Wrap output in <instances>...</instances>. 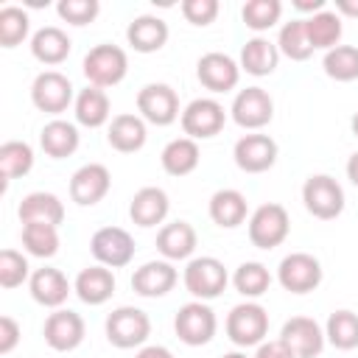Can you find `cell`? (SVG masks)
<instances>
[{
  "instance_id": "cell-1",
  "label": "cell",
  "mask_w": 358,
  "mask_h": 358,
  "mask_svg": "<svg viewBox=\"0 0 358 358\" xmlns=\"http://www.w3.org/2000/svg\"><path fill=\"white\" fill-rule=\"evenodd\" d=\"M227 338L235 347H257L268 333V313L257 302H241L227 313Z\"/></svg>"
},
{
  "instance_id": "cell-2",
  "label": "cell",
  "mask_w": 358,
  "mask_h": 358,
  "mask_svg": "<svg viewBox=\"0 0 358 358\" xmlns=\"http://www.w3.org/2000/svg\"><path fill=\"white\" fill-rule=\"evenodd\" d=\"M151 336V319L145 310L131 308V305H120L106 316V338L112 347L117 350H131V347H143L145 338Z\"/></svg>"
},
{
  "instance_id": "cell-3",
  "label": "cell",
  "mask_w": 358,
  "mask_h": 358,
  "mask_svg": "<svg viewBox=\"0 0 358 358\" xmlns=\"http://www.w3.org/2000/svg\"><path fill=\"white\" fill-rule=\"evenodd\" d=\"M84 76L92 87H115L126 78L129 73V56L123 48L117 45H95L87 56H84Z\"/></svg>"
},
{
  "instance_id": "cell-4",
  "label": "cell",
  "mask_w": 358,
  "mask_h": 358,
  "mask_svg": "<svg viewBox=\"0 0 358 358\" xmlns=\"http://www.w3.org/2000/svg\"><path fill=\"white\" fill-rule=\"evenodd\" d=\"M302 201L313 218L333 221L344 210V187L327 173H313L302 185Z\"/></svg>"
},
{
  "instance_id": "cell-5",
  "label": "cell",
  "mask_w": 358,
  "mask_h": 358,
  "mask_svg": "<svg viewBox=\"0 0 358 358\" xmlns=\"http://www.w3.org/2000/svg\"><path fill=\"white\" fill-rule=\"evenodd\" d=\"M182 282H185L187 294H193L196 299L207 302V299L221 296V291H224L227 282H229V274H227V268H224V263H221L218 257L201 255V257H193V260L185 266Z\"/></svg>"
},
{
  "instance_id": "cell-6",
  "label": "cell",
  "mask_w": 358,
  "mask_h": 358,
  "mask_svg": "<svg viewBox=\"0 0 358 358\" xmlns=\"http://www.w3.org/2000/svg\"><path fill=\"white\" fill-rule=\"evenodd\" d=\"M215 313L207 302L201 299H193V302H185L173 319V330L179 336L182 344L187 347H201V344H210L213 336H215Z\"/></svg>"
},
{
  "instance_id": "cell-7",
  "label": "cell",
  "mask_w": 358,
  "mask_h": 358,
  "mask_svg": "<svg viewBox=\"0 0 358 358\" xmlns=\"http://www.w3.org/2000/svg\"><path fill=\"white\" fill-rule=\"evenodd\" d=\"M291 229V218L288 210L282 204H260L252 215H249V241L257 249H274L288 238Z\"/></svg>"
},
{
  "instance_id": "cell-8",
  "label": "cell",
  "mask_w": 358,
  "mask_h": 358,
  "mask_svg": "<svg viewBox=\"0 0 358 358\" xmlns=\"http://www.w3.org/2000/svg\"><path fill=\"white\" fill-rule=\"evenodd\" d=\"M179 123H182V131L190 140H207V137H215L224 129L227 112L215 98H196L182 109Z\"/></svg>"
},
{
  "instance_id": "cell-9",
  "label": "cell",
  "mask_w": 358,
  "mask_h": 358,
  "mask_svg": "<svg viewBox=\"0 0 358 358\" xmlns=\"http://www.w3.org/2000/svg\"><path fill=\"white\" fill-rule=\"evenodd\" d=\"M31 101L39 112L48 115H62L70 103H76L73 98V84L64 73L59 70H42L34 84H31Z\"/></svg>"
},
{
  "instance_id": "cell-10",
  "label": "cell",
  "mask_w": 358,
  "mask_h": 358,
  "mask_svg": "<svg viewBox=\"0 0 358 358\" xmlns=\"http://www.w3.org/2000/svg\"><path fill=\"white\" fill-rule=\"evenodd\" d=\"M277 280L291 294H308L316 291L322 282V263L308 252H291L280 260Z\"/></svg>"
},
{
  "instance_id": "cell-11",
  "label": "cell",
  "mask_w": 358,
  "mask_h": 358,
  "mask_svg": "<svg viewBox=\"0 0 358 358\" xmlns=\"http://www.w3.org/2000/svg\"><path fill=\"white\" fill-rule=\"evenodd\" d=\"M137 112L145 123L171 126L179 117V95L168 84H145L137 92Z\"/></svg>"
},
{
  "instance_id": "cell-12",
  "label": "cell",
  "mask_w": 358,
  "mask_h": 358,
  "mask_svg": "<svg viewBox=\"0 0 358 358\" xmlns=\"http://www.w3.org/2000/svg\"><path fill=\"white\" fill-rule=\"evenodd\" d=\"M90 249L101 266L120 268V266H129L134 257V238L123 227H101L90 238Z\"/></svg>"
},
{
  "instance_id": "cell-13",
  "label": "cell",
  "mask_w": 358,
  "mask_h": 358,
  "mask_svg": "<svg viewBox=\"0 0 358 358\" xmlns=\"http://www.w3.org/2000/svg\"><path fill=\"white\" fill-rule=\"evenodd\" d=\"M196 76H199L204 90H210V92H229V90L238 87L241 64L232 56L221 53V50H210V53H204L199 59Z\"/></svg>"
},
{
  "instance_id": "cell-14",
  "label": "cell",
  "mask_w": 358,
  "mask_h": 358,
  "mask_svg": "<svg viewBox=\"0 0 358 358\" xmlns=\"http://www.w3.org/2000/svg\"><path fill=\"white\" fill-rule=\"evenodd\" d=\"M229 112L241 129H263L274 117V101L263 87H246L235 95Z\"/></svg>"
},
{
  "instance_id": "cell-15",
  "label": "cell",
  "mask_w": 358,
  "mask_h": 358,
  "mask_svg": "<svg viewBox=\"0 0 358 358\" xmlns=\"http://www.w3.org/2000/svg\"><path fill=\"white\" fill-rule=\"evenodd\" d=\"M84 319L76 313V310H64V308H56L48 319H45V327H42V336H45V344L56 352H70L76 350L81 341H84Z\"/></svg>"
},
{
  "instance_id": "cell-16",
  "label": "cell",
  "mask_w": 358,
  "mask_h": 358,
  "mask_svg": "<svg viewBox=\"0 0 358 358\" xmlns=\"http://www.w3.org/2000/svg\"><path fill=\"white\" fill-rule=\"evenodd\" d=\"M280 338L288 344V350L296 355V358H316L322 350H324V330L319 327L316 319L310 316H291L282 330H280Z\"/></svg>"
},
{
  "instance_id": "cell-17",
  "label": "cell",
  "mask_w": 358,
  "mask_h": 358,
  "mask_svg": "<svg viewBox=\"0 0 358 358\" xmlns=\"http://www.w3.org/2000/svg\"><path fill=\"white\" fill-rule=\"evenodd\" d=\"M109 187H112V176L109 168L101 162H87L70 176V199L81 207L98 204L109 193Z\"/></svg>"
},
{
  "instance_id": "cell-18",
  "label": "cell",
  "mask_w": 358,
  "mask_h": 358,
  "mask_svg": "<svg viewBox=\"0 0 358 358\" xmlns=\"http://www.w3.org/2000/svg\"><path fill=\"white\" fill-rule=\"evenodd\" d=\"M232 157L243 173H263L277 162V143L268 134H243L235 143Z\"/></svg>"
},
{
  "instance_id": "cell-19",
  "label": "cell",
  "mask_w": 358,
  "mask_h": 358,
  "mask_svg": "<svg viewBox=\"0 0 358 358\" xmlns=\"http://www.w3.org/2000/svg\"><path fill=\"white\" fill-rule=\"evenodd\" d=\"M176 280H179V274L171 260H148L131 274V288H134V294H140L145 299H157V296H165L168 291H173Z\"/></svg>"
},
{
  "instance_id": "cell-20",
  "label": "cell",
  "mask_w": 358,
  "mask_h": 358,
  "mask_svg": "<svg viewBox=\"0 0 358 358\" xmlns=\"http://www.w3.org/2000/svg\"><path fill=\"white\" fill-rule=\"evenodd\" d=\"M17 215L22 224H50V227H59L64 221V204L56 193H48V190H34L28 196H22L20 207H17Z\"/></svg>"
},
{
  "instance_id": "cell-21",
  "label": "cell",
  "mask_w": 358,
  "mask_h": 358,
  "mask_svg": "<svg viewBox=\"0 0 358 358\" xmlns=\"http://www.w3.org/2000/svg\"><path fill=\"white\" fill-rule=\"evenodd\" d=\"M145 137H148V129H145V120L140 115H131V112H123V115H115L109 120V129H106V140L115 151L120 154H134L145 145Z\"/></svg>"
},
{
  "instance_id": "cell-22",
  "label": "cell",
  "mask_w": 358,
  "mask_h": 358,
  "mask_svg": "<svg viewBox=\"0 0 358 358\" xmlns=\"http://www.w3.org/2000/svg\"><path fill=\"white\" fill-rule=\"evenodd\" d=\"M168 22L162 17L154 14H140L129 22L126 28V42L137 50V53H157L165 42H168Z\"/></svg>"
},
{
  "instance_id": "cell-23",
  "label": "cell",
  "mask_w": 358,
  "mask_h": 358,
  "mask_svg": "<svg viewBox=\"0 0 358 358\" xmlns=\"http://www.w3.org/2000/svg\"><path fill=\"white\" fill-rule=\"evenodd\" d=\"M171 210V201H168V193L162 187H140L134 196H131V204H129V215L137 227H157L165 221Z\"/></svg>"
},
{
  "instance_id": "cell-24",
  "label": "cell",
  "mask_w": 358,
  "mask_h": 358,
  "mask_svg": "<svg viewBox=\"0 0 358 358\" xmlns=\"http://www.w3.org/2000/svg\"><path fill=\"white\" fill-rule=\"evenodd\" d=\"M73 291L84 305H103L115 294V274H112V268H106L101 263L87 266V268L78 271V277L73 282Z\"/></svg>"
},
{
  "instance_id": "cell-25",
  "label": "cell",
  "mask_w": 358,
  "mask_h": 358,
  "mask_svg": "<svg viewBox=\"0 0 358 358\" xmlns=\"http://www.w3.org/2000/svg\"><path fill=\"white\" fill-rule=\"evenodd\" d=\"M28 291H31L34 302H39L45 308H59V305H64V299L70 294V280L59 268L45 266V268H36L31 274Z\"/></svg>"
},
{
  "instance_id": "cell-26",
  "label": "cell",
  "mask_w": 358,
  "mask_h": 358,
  "mask_svg": "<svg viewBox=\"0 0 358 358\" xmlns=\"http://www.w3.org/2000/svg\"><path fill=\"white\" fill-rule=\"evenodd\" d=\"M196 229L187 221H171L157 232V252L165 260H187L196 252Z\"/></svg>"
},
{
  "instance_id": "cell-27",
  "label": "cell",
  "mask_w": 358,
  "mask_h": 358,
  "mask_svg": "<svg viewBox=\"0 0 358 358\" xmlns=\"http://www.w3.org/2000/svg\"><path fill=\"white\" fill-rule=\"evenodd\" d=\"M246 213H249V204H246V196L235 187H221L210 196V218L213 224H218L221 229H235L246 221Z\"/></svg>"
},
{
  "instance_id": "cell-28",
  "label": "cell",
  "mask_w": 358,
  "mask_h": 358,
  "mask_svg": "<svg viewBox=\"0 0 358 358\" xmlns=\"http://www.w3.org/2000/svg\"><path fill=\"white\" fill-rule=\"evenodd\" d=\"M78 143H81V137H78L76 123L62 120V117L45 123L42 131H39V145H42V151H45L48 157H53V159L70 157V154L78 148Z\"/></svg>"
},
{
  "instance_id": "cell-29",
  "label": "cell",
  "mask_w": 358,
  "mask_h": 358,
  "mask_svg": "<svg viewBox=\"0 0 358 358\" xmlns=\"http://www.w3.org/2000/svg\"><path fill=\"white\" fill-rule=\"evenodd\" d=\"M280 62V50L277 42L266 39V36H252L243 48H241V70H246L249 76H271L277 70Z\"/></svg>"
},
{
  "instance_id": "cell-30",
  "label": "cell",
  "mask_w": 358,
  "mask_h": 358,
  "mask_svg": "<svg viewBox=\"0 0 358 358\" xmlns=\"http://www.w3.org/2000/svg\"><path fill=\"white\" fill-rule=\"evenodd\" d=\"M70 36L56 25H45L31 36V53L42 64H62L70 56Z\"/></svg>"
},
{
  "instance_id": "cell-31",
  "label": "cell",
  "mask_w": 358,
  "mask_h": 358,
  "mask_svg": "<svg viewBox=\"0 0 358 358\" xmlns=\"http://www.w3.org/2000/svg\"><path fill=\"white\" fill-rule=\"evenodd\" d=\"M199 143L190 140V137H176L171 140L162 154H159V162H162V171L171 173V176H187L199 168Z\"/></svg>"
},
{
  "instance_id": "cell-32",
  "label": "cell",
  "mask_w": 358,
  "mask_h": 358,
  "mask_svg": "<svg viewBox=\"0 0 358 358\" xmlns=\"http://www.w3.org/2000/svg\"><path fill=\"white\" fill-rule=\"evenodd\" d=\"M73 112H76V120L87 129H98L109 120V95L101 90V87H87L76 95V103H73Z\"/></svg>"
},
{
  "instance_id": "cell-33",
  "label": "cell",
  "mask_w": 358,
  "mask_h": 358,
  "mask_svg": "<svg viewBox=\"0 0 358 358\" xmlns=\"http://www.w3.org/2000/svg\"><path fill=\"white\" fill-rule=\"evenodd\" d=\"M305 31H308V39H310L313 50L316 48L319 50H330L341 39V17H338V11H327L324 8V11H319V14L305 20Z\"/></svg>"
},
{
  "instance_id": "cell-34",
  "label": "cell",
  "mask_w": 358,
  "mask_h": 358,
  "mask_svg": "<svg viewBox=\"0 0 358 358\" xmlns=\"http://www.w3.org/2000/svg\"><path fill=\"white\" fill-rule=\"evenodd\" d=\"M34 168V148L25 140H6L0 145V176L3 182L20 179Z\"/></svg>"
},
{
  "instance_id": "cell-35",
  "label": "cell",
  "mask_w": 358,
  "mask_h": 358,
  "mask_svg": "<svg viewBox=\"0 0 358 358\" xmlns=\"http://www.w3.org/2000/svg\"><path fill=\"white\" fill-rule=\"evenodd\" d=\"M232 285H235V291L243 294L246 299H257V296H263V294L268 291V285H271V274H268V268H266L263 263H257V260H246V263H241V266L235 268V274H232Z\"/></svg>"
},
{
  "instance_id": "cell-36",
  "label": "cell",
  "mask_w": 358,
  "mask_h": 358,
  "mask_svg": "<svg viewBox=\"0 0 358 358\" xmlns=\"http://www.w3.org/2000/svg\"><path fill=\"white\" fill-rule=\"evenodd\" d=\"M324 338L336 350H355L358 347V313L352 310H333L324 324Z\"/></svg>"
},
{
  "instance_id": "cell-37",
  "label": "cell",
  "mask_w": 358,
  "mask_h": 358,
  "mask_svg": "<svg viewBox=\"0 0 358 358\" xmlns=\"http://www.w3.org/2000/svg\"><path fill=\"white\" fill-rule=\"evenodd\" d=\"M277 50L282 56H288L291 62H305L310 59L313 53V45L308 39V31H305V20H291L280 28V36H277Z\"/></svg>"
},
{
  "instance_id": "cell-38",
  "label": "cell",
  "mask_w": 358,
  "mask_h": 358,
  "mask_svg": "<svg viewBox=\"0 0 358 358\" xmlns=\"http://www.w3.org/2000/svg\"><path fill=\"white\" fill-rule=\"evenodd\" d=\"M324 73L333 81H355L358 78V48L352 45H336L322 59Z\"/></svg>"
},
{
  "instance_id": "cell-39",
  "label": "cell",
  "mask_w": 358,
  "mask_h": 358,
  "mask_svg": "<svg viewBox=\"0 0 358 358\" xmlns=\"http://www.w3.org/2000/svg\"><path fill=\"white\" fill-rule=\"evenodd\" d=\"M22 246L34 257H53L59 252V227L22 224Z\"/></svg>"
},
{
  "instance_id": "cell-40",
  "label": "cell",
  "mask_w": 358,
  "mask_h": 358,
  "mask_svg": "<svg viewBox=\"0 0 358 358\" xmlns=\"http://www.w3.org/2000/svg\"><path fill=\"white\" fill-rule=\"evenodd\" d=\"M280 14H282V3L280 0H246L243 8H241V17L246 22V28L252 31H268L271 25L280 22Z\"/></svg>"
},
{
  "instance_id": "cell-41",
  "label": "cell",
  "mask_w": 358,
  "mask_h": 358,
  "mask_svg": "<svg viewBox=\"0 0 358 358\" xmlns=\"http://www.w3.org/2000/svg\"><path fill=\"white\" fill-rule=\"evenodd\" d=\"M31 20L28 11L20 6H3L0 8V45L3 48H17L28 36Z\"/></svg>"
},
{
  "instance_id": "cell-42",
  "label": "cell",
  "mask_w": 358,
  "mask_h": 358,
  "mask_svg": "<svg viewBox=\"0 0 358 358\" xmlns=\"http://www.w3.org/2000/svg\"><path fill=\"white\" fill-rule=\"evenodd\" d=\"M28 277V260L22 252L17 249H3L0 252V285L3 288H17L22 285Z\"/></svg>"
},
{
  "instance_id": "cell-43",
  "label": "cell",
  "mask_w": 358,
  "mask_h": 358,
  "mask_svg": "<svg viewBox=\"0 0 358 358\" xmlns=\"http://www.w3.org/2000/svg\"><path fill=\"white\" fill-rule=\"evenodd\" d=\"M56 11L70 25H87V22H92L98 17L101 3L98 0H59Z\"/></svg>"
},
{
  "instance_id": "cell-44",
  "label": "cell",
  "mask_w": 358,
  "mask_h": 358,
  "mask_svg": "<svg viewBox=\"0 0 358 358\" xmlns=\"http://www.w3.org/2000/svg\"><path fill=\"white\" fill-rule=\"evenodd\" d=\"M218 11H221V6H218V0H185L182 3V14H185V20L190 22V25H210L215 17H218Z\"/></svg>"
},
{
  "instance_id": "cell-45",
  "label": "cell",
  "mask_w": 358,
  "mask_h": 358,
  "mask_svg": "<svg viewBox=\"0 0 358 358\" xmlns=\"http://www.w3.org/2000/svg\"><path fill=\"white\" fill-rule=\"evenodd\" d=\"M20 344V324L11 316H0V355H8Z\"/></svg>"
},
{
  "instance_id": "cell-46",
  "label": "cell",
  "mask_w": 358,
  "mask_h": 358,
  "mask_svg": "<svg viewBox=\"0 0 358 358\" xmlns=\"http://www.w3.org/2000/svg\"><path fill=\"white\" fill-rule=\"evenodd\" d=\"M255 358H296V355L288 350V344H285L282 338H271V341L257 344Z\"/></svg>"
},
{
  "instance_id": "cell-47",
  "label": "cell",
  "mask_w": 358,
  "mask_h": 358,
  "mask_svg": "<svg viewBox=\"0 0 358 358\" xmlns=\"http://www.w3.org/2000/svg\"><path fill=\"white\" fill-rule=\"evenodd\" d=\"M134 358H173V352L162 344H148V347H140Z\"/></svg>"
},
{
  "instance_id": "cell-48",
  "label": "cell",
  "mask_w": 358,
  "mask_h": 358,
  "mask_svg": "<svg viewBox=\"0 0 358 358\" xmlns=\"http://www.w3.org/2000/svg\"><path fill=\"white\" fill-rule=\"evenodd\" d=\"M294 6L299 11H310V17L319 14V11H324V0H294Z\"/></svg>"
},
{
  "instance_id": "cell-49",
  "label": "cell",
  "mask_w": 358,
  "mask_h": 358,
  "mask_svg": "<svg viewBox=\"0 0 358 358\" xmlns=\"http://www.w3.org/2000/svg\"><path fill=\"white\" fill-rule=\"evenodd\" d=\"M336 11L347 17H358V0H336Z\"/></svg>"
},
{
  "instance_id": "cell-50",
  "label": "cell",
  "mask_w": 358,
  "mask_h": 358,
  "mask_svg": "<svg viewBox=\"0 0 358 358\" xmlns=\"http://www.w3.org/2000/svg\"><path fill=\"white\" fill-rule=\"evenodd\" d=\"M347 179H350V182L358 187V151H355V154L347 159Z\"/></svg>"
},
{
  "instance_id": "cell-51",
  "label": "cell",
  "mask_w": 358,
  "mask_h": 358,
  "mask_svg": "<svg viewBox=\"0 0 358 358\" xmlns=\"http://www.w3.org/2000/svg\"><path fill=\"white\" fill-rule=\"evenodd\" d=\"M221 358H246V352H241V350H232V352H224Z\"/></svg>"
},
{
  "instance_id": "cell-52",
  "label": "cell",
  "mask_w": 358,
  "mask_h": 358,
  "mask_svg": "<svg viewBox=\"0 0 358 358\" xmlns=\"http://www.w3.org/2000/svg\"><path fill=\"white\" fill-rule=\"evenodd\" d=\"M350 129H352V134H355V137H358V112H355V115H352V120H350Z\"/></svg>"
}]
</instances>
